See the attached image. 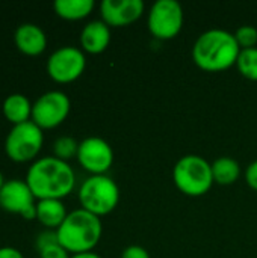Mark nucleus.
<instances>
[{
	"label": "nucleus",
	"instance_id": "f257e3e1",
	"mask_svg": "<svg viewBox=\"0 0 257 258\" xmlns=\"http://www.w3.org/2000/svg\"><path fill=\"white\" fill-rule=\"evenodd\" d=\"M26 183L33 197L41 200H61L68 197L76 186V174L68 162L42 157L32 163L26 174Z\"/></svg>",
	"mask_w": 257,
	"mask_h": 258
},
{
	"label": "nucleus",
	"instance_id": "f03ea898",
	"mask_svg": "<svg viewBox=\"0 0 257 258\" xmlns=\"http://www.w3.org/2000/svg\"><path fill=\"white\" fill-rule=\"evenodd\" d=\"M239 53L235 33L224 29L203 32L192 45V60L206 73H221L235 67Z\"/></svg>",
	"mask_w": 257,
	"mask_h": 258
},
{
	"label": "nucleus",
	"instance_id": "7ed1b4c3",
	"mask_svg": "<svg viewBox=\"0 0 257 258\" xmlns=\"http://www.w3.org/2000/svg\"><path fill=\"white\" fill-rule=\"evenodd\" d=\"M56 234L59 245L70 254L91 252L101 239L103 225L98 216L77 209L67 215Z\"/></svg>",
	"mask_w": 257,
	"mask_h": 258
},
{
	"label": "nucleus",
	"instance_id": "20e7f679",
	"mask_svg": "<svg viewBox=\"0 0 257 258\" xmlns=\"http://www.w3.org/2000/svg\"><path fill=\"white\" fill-rule=\"evenodd\" d=\"M176 187L188 197H203L214 186L212 163L197 154H188L177 160L173 169Z\"/></svg>",
	"mask_w": 257,
	"mask_h": 258
},
{
	"label": "nucleus",
	"instance_id": "39448f33",
	"mask_svg": "<svg viewBox=\"0 0 257 258\" xmlns=\"http://www.w3.org/2000/svg\"><path fill=\"white\" fill-rule=\"evenodd\" d=\"M80 209L101 218L114 212L120 203V189L109 175H91L79 189Z\"/></svg>",
	"mask_w": 257,
	"mask_h": 258
},
{
	"label": "nucleus",
	"instance_id": "423d86ee",
	"mask_svg": "<svg viewBox=\"0 0 257 258\" xmlns=\"http://www.w3.org/2000/svg\"><path fill=\"white\" fill-rule=\"evenodd\" d=\"M44 144L42 130L32 121L14 125L6 136L5 151L15 163L32 162L41 151Z\"/></svg>",
	"mask_w": 257,
	"mask_h": 258
},
{
	"label": "nucleus",
	"instance_id": "0eeeda50",
	"mask_svg": "<svg viewBox=\"0 0 257 258\" xmlns=\"http://www.w3.org/2000/svg\"><path fill=\"white\" fill-rule=\"evenodd\" d=\"M183 21V8L177 0H158L148 11L147 26L156 39L168 41L180 33Z\"/></svg>",
	"mask_w": 257,
	"mask_h": 258
},
{
	"label": "nucleus",
	"instance_id": "6e6552de",
	"mask_svg": "<svg viewBox=\"0 0 257 258\" xmlns=\"http://www.w3.org/2000/svg\"><path fill=\"white\" fill-rule=\"evenodd\" d=\"M71 109L70 98L62 91H48L42 94L32 106V122L41 130H50L61 125Z\"/></svg>",
	"mask_w": 257,
	"mask_h": 258
},
{
	"label": "nucleus",
	"instance_id": "1a4fd4ad",
	"mask_svg": "<svg viewBox=\"0 0 257 258\" xmlns=\"http://www.w3.org/2000/svg\"><path fill=\"white\" fill-rule=\"evenodd\" d=\"M85 68V53L73 45L58 48L47 60V73L56 83H71L77 80L83 74Z\"/></svg>",
	"mask_w": 257,
	"mask_h": 258
},
{
	"label": "nucleus",
	"instance_id": "9d476101",
	"mask_svg": "<svg viewBox=\"0 0 257 258\" xmlns=\"http://www.w3.org/2000/svg\"><path fill=\"white\" fill-rule=\"evenodd\" d=\"M77 162L91 175H106L114 163V150L105 139L91 136L79 142Z\"/></svg>",
	"mask_w": 257,
	"mask_h": 258
},
{
	"label": "nucleus",
	"instance_id": "9b49d317",
	"mask_svg": "<svg viewBox=\"0 0 257 258\" xmlns=\"http://www.w3.org/2000/svg\"><path fill=\"white\" fill-rule=\"evenodd\" d=\"M0 207L9 213L20 215L26 221L36 219L35 197L26 180H9L0 190Z\"/></svg>",
	"mask_w": 257,
	"mask_h": 258
},
{
	"label": "nucleus",
	"instance_id": "f8f14e48",
	"mask_svg": "<svg viewBox=\"0 0 257 258\" xmlns=\"http://www.w3.org/2000/svg\"><path fill=\"white\" fill-rule=\"evenodd\" d=\"M142 0H103L100 3L101 21L112 27H126L136 23L144 14Z\"/></svg>",
	"mask_w": 257,
	"mask_h": 258
},
{
	"label": "nucleus",
	"instance_id": "ddd939ff",
	"mask_svg": "<svg viewBox=\"0 0 257 258\" xmlns=\"http://www.w3.org/2000/svg\"><path fill=\"white\" fill-rule=\"evenodd\" d=\"M111 44V27L101 21L94 20L89 21L80 33V45L82 51L89 54H100L103 53Z\"/></svg>",
	"mask_w": 257,
	"mask_h": 258
},
{
	"label": "nucleus",
	"instance_id": "4468645a",
	"mask_svg": "<svg viewBox=\"0 0 257 258\" xmlns=\"http://www.w3.org/2000/svg\"><path fill=\"white\" fill-rule=\"evenodd\" d=\"M14 42L21 53L27 56H38L47 47V36L39 26L26 23L15 30Z\"/></svg>",
	"mask_w": 257,
	"mask_h": 258
},
{
	"label": "nucleus",
	"instance_id": "2eb2a0df",
	"mask_svg": "<svg viewBox=\"0 0 257 258\" xmlns=\"http://www.w3.org/2000/svg\"><path fill=\"white\" fill-rule=\"evenodd\" d=\"M67 215V209L61 200H41L36 203V219L45 228L58 230Z\"/></svg>",
	"mask_w": 257,
	"mask_h": 258
},
{
	"label": "nucleus",
	"instance_id": "dca6fc26",
	"mask_svg": "<svg viewBox=\"0 0 257 258\" xmlns=\"http://www.w3.org/2000/svg\"><path fill=\"white\" fill-rule=\"evenodd\" d=\"M32 106L29 98L23 94H12L9 95L5 101H3V106H2V110H3V115L5 118L14 124V125H18V124H24L27 121H32Z\"/></svg>",
	"mask_w": 257,
	"mask_h": 258
},
{
	"label": "nucleus",
	"instance_id": "f3484780",
	"mask_svg": "<svg viewBox=\"0 0 257 258\" xmlns=\"http://www.w3.org/2000/svg\"><path fill=\"white\" fill-rule=\"evenodd\" d=\"M94 6V0H56L53 3L56 15L68 21H79L86 18L92 12Z\"/></svg>",
	"mask_w": 257,
	"mask_h": 258
},
{
	"label": "nucleus",
	"instance_id": "a211bd4d",
	"mask_svg": "<svg viewBox=\"0 0 257 258\" xmlns=\"http://www.w3.org/2000/svg\"><path fill=\"white\" fill-rule=\"evenodd\" d=\"M214 181L220 186H230L241 177V166L232 157H220L212 163Z\"/></svg>",
	"mask_w": 257,
	"mask_h": 258
},
{
	"label": "nucleus",
	"instance_id": "6ab92c4d",
	"mask_svg": "<svg viewBox=\"0 0 257 258\" xmlns=\"http://www.w3.org/2000/svg\"><path fill=\"white\" fill-rule=\"evenodd\" d=\"M235 67L242 77L257 82V47L241 50Z\"/></svg>",
	"mask_w": 257,
	"mask_h": 258
},
{
	"label": "nucleus",
	"instance_id": "aec40b11",
	"mask_svg": "<svg viewBox=\"0 0 257 258\" xmlns=\"http://www.w3.org/2000/svg\"><path fill=\"white\" fill-rule=\"evenodd\" d=\"M79 142L71 136H61L53 142V154L56 159L68 162L73 157H77Z\"/></svg>",
	"mask_w": 257,
	"mask_h": 258
},
{
	"label": "nucleus",
	"instance_id": "412c9836",
	"mask_svg": "<svg viewBox=\"0 0 257 258\" xmlns=\"http://www.w3.org/2000/svg\"><path fill=\"white\" fill-rule=\"evenodd\" d=\"M235 38H236V42L241 47V50L254 48L257 45V29L250 24L241 26L235 32Z\"/></svg>",
	"mask_w": 257,
	"mask_h": 258
},
{
	"label": "nucleus",
	"instance_id": "4be33fe9",
	"mask_svg": "<svg viewBox=\"0 0 257 258\" xmlns=\"http://www.w3.org/2000/svg\"><path fill=\"white\" fill-rule=\"evenodd\" d=\"M55 243H59L58 240V234H56V230H47V231H42L39 233V236L36 237V249L41 251L50 245H55Z\"/></svg>",
	"mask_w": 257,
	"mask_h": 258
},
{
	"label": "nucleus",
	"instance_id": "5701e85b",
	"mask_svg": "<svg viewBox=\"0 0 257 258\" xmlns=\"http://www.w3.org/2000/svg\"><path fill=\"white\" fill-rule=\"evenodd\" d=\"M39 252V258H70V252L68 251H65L59 243H55V245H50V246H47V248H44V249H41V251H38Z\"/></svg>",
	"mask_w": 257,
	"mask_h": 258
},
{
	"label": "nucleus",
	"instance_id": "b1692460",
	"mask_svg": "<svg viewBox=\"0 0 257 258\" xmlns=\"http://www.w3.org/2000/svg\"><path fill=\"white\" fill-rule=\"evenodd\" d=\"M121 258H150V254L139 245H130L121 252Z\"/></svg>",
	"mask_w": 257,
	"mask_h": 258
},
{
	"label": "nucleus",
	"instance_id": "393cba45",
	"mask_svg": "<svg viewBox=\"0 0 257 258\" xmlns=\"http://www.w3.org/2000/svg\"><path fill=\"white\" fill-rule=\"evenodd\" d=\"M245 181L253 190H257V160H254L253 163H250L247 166V169H245Z\"/></svg>",
	"mask_w": 257,
	"mask_h": 258
},
{
	"label": "nucleus",
	"instance_id": "a878e982",
	"mask_svg": "<svg viewBox=\"0 0 257 258\" xmlns=\"http://www.w3.org/2000/svg\"><path fill=\"white\" fill-rule=\"evenodd\" d=\"M0 258H24L23 254L15 249V248H11V246H5V248H0Z\"/></svg>",
	"mask_w": 257,
	"mask_h": 258
},
{
	"label": "nucleus",
	"instance_id": "bb28decb",
	"mask_svg": "<svg viewBox=\"0 0 257 258\" xmlns=\"http://www.w3.org/2000/svg\"><path fill=\"white\" fill-rule=\"evenodd\" d=\"M70 258H101L98 254H95L94 251H91V252H82V254H74V255H71Z\"/></svg>",
	"mask_w": 257,
	"mask_h": 258
},
{
	"label": "nucleus",
	"instance_id": "cd10ccee",
	"mask_svg": "<svg viewBox=\"0 0 257 258\" xmlns=\"http://www.w3.org/2000/svg\"><path fill=\"white\" fill-rule=\"evenodd\" d=\"M5 183H6V181H5V178H3V174L0 172V190H2V187L5 186Z\"/></svg>",
	"mask_w": 257,
	"mask_h": 258
}]
</instances>
